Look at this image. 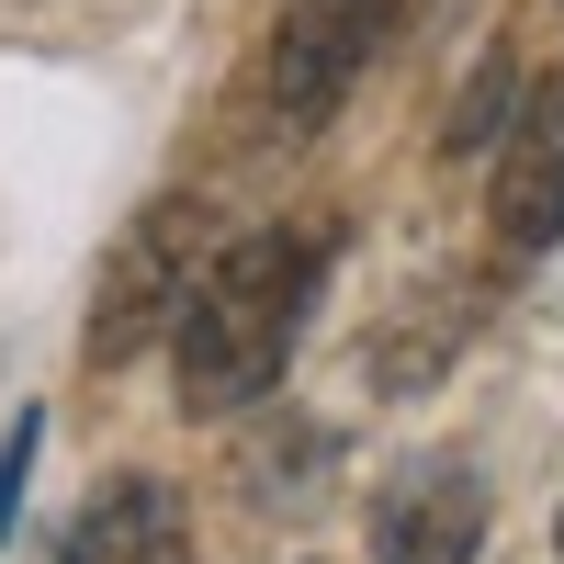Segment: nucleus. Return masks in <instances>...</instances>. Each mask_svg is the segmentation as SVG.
Listing matches in <instances>:
<instances>
[{
  "instance_id": "obj_2",
  "label": "nucleus",
  "mask_w": 564,
  "mask_h": 564,
  "mask_svg": "<svg viewBox=\"0 0 564 564\" xmlns=\"http://www.w3.org/2000/svg\"><path fill=\"white\" fill-rule=\"evenodd\" d=\"M204 249H215V204L204 193H159L148 215H135L113 238V260H102V294H90V361L124 372L148 339H170V316H181V294H193Z\"/></svg>"
},
{
  "instance_id": "obj_6",
  "label": "nucleus",
  "mask_w": 564,
  "mask_h": 564,
  "mask_svg": "<svg viewBox=\"0 0 564 564\" xmlns=\"http://www.w3.org/2000/svg\"><path fill=\"white\" fill-rule=\"evenodd\" d=\"M486 542V486L475 475H417L395 508H384V564H475Z\"/></svg>"
},
{
  "instance_id": "obj_3",
  "label": "nucleus",
  "mask_w": 564,
  "mask_h": 564,
  "mask_svg": "<svg viewBox=\"0 0 564 564\" xmlns=\"http://www.w3.org/2000/svg\"><path fill=\"white\" fill-rule=\"evenodd\" d=\"M395 0H282L271 23V113L282 124H327L339 113V90L361 79L372 34H384Z\"/></svg>"
},
{
  "instance_id": "obj_7",
  "label": "nucleus",
  "mask_w": 564,
  "mask_h": 564,
  "mask_svg": "<svg viewBox=\"0 0 564 564\" xmlns=\"http://www.w3.org/2000/svg\"><path fill=\"white\" fill-rule=\"evenodd\" d=\"M34 430L45 417H12V441H0V542H12V508H23V475H34Z\"/></svg>"
},
{
  "instance_id": "obj_1",
  "label": "nucleus",
  "mask_w": 564,
  "mask_h": 564,
  "mask_svg": "<svg viewBox=\"0 0 564 564\" xmlns=\"http://www.w3.org/2000/svg\"><path fill=\"white\" fill-rule=\"evenodd\" d=\"M327 282V215L294 226H249V238H215L193 294L170 316V350H181V406L193 417H238L282 384L294 361V327Z\"/></svg>"
},
{
  "instance_id": "obj_5",
  "label": "nucleus",
  "mask_w": 564,
  "mask_h": 564,
  "mask_svg": "<svg viewBox=\"0 0 564 564\" xmlns=\"http://www.w3.org/2000/svg\"><path fill=\"white\" fill-rule=\"evenodd\" d=\"M68 564H193V520H181V497L159 475H124L79 508Z\"/></svg>"
},
{
  "instance_id": "obj_4",
  "label": "nucleus",
  "mask_w": 564,
  "mask_h": 564,
  "mask_svg": "<svg viewBox=\"0 0 564 564\" xmlns=\"http://www.w3.org/2000/svg\"><path fill=\"white\" fill-rule=\"evenodd\" d=\"M564 238V68H542L520 90V124L497 148V249L542 260Z\"/></svg>"
}]
</instances>
